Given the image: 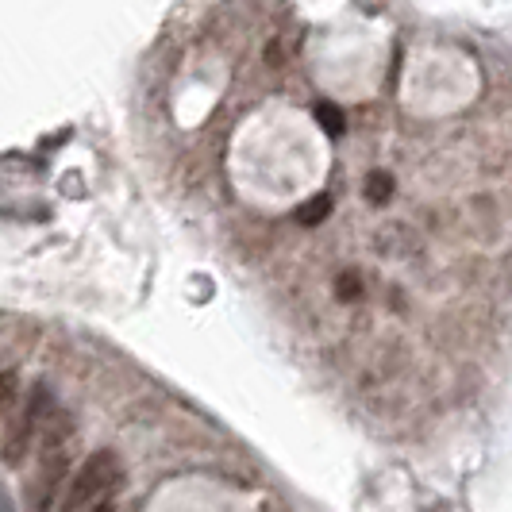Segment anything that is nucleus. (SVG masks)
<instances>
[{"label": "nucleus", "instance_id": "f257e3e1", "mask_svg": "<svg viewBox=\"0 0 512 512\" xmlns=\"http://www.w3.org/2000/svg\"><path fill=\"white\" fill-rule=\"evenodd\" d=\"M120 478H124V462L116 451L89 455L62 489L58 512H97L101 505H112V493L120 489Z\"/></svg>", "mask_w": 512, "mask_h": 512}, {"label": "nucleus", "instance_id": "f03ea898", "mask_svg": "<svg viewBox=\"0 0 512 512\" xmlns=\"http://www.w3.org/2000/svg\"><path fill=\"white\" fill-rule=\"evenodd\" d=\"M47 416H51V393H47L43 385H35V389L27 393L20 416L8 424V436H4V447H0L4 466H20V462L27 459V451H31V443L39 439Z\"/></svg>", "mask_w": 512, "mask_h": 512}, {"label": "nucleus", "instance_id": "7ed1b4c3", "mask_svg": "<svg viewBox=\"0 0 512 512\" xmlns=\"http://www.w3.org/2000/svg\"><path fill=\"white\" fill-rule=\"evenodd\" d=\"M328 212H332V197H328V193H320V197H312V201H305V205L297 208V224H305V228L324 224V220H328Z\"/></svg>", "mask_w": 512, "mask_h": 512}, {"label": "nucleus", "instance_id": "20e7f679", "mask_svg": "<svg viewBox=\"0 0 512 512\" xmlns=\"http://www.w3.org/2000/svg\"><path fill=\"white\" fill-rule=\"evenodd\" d=\"M16 401H20V374L0 366V416L16 409Z\"/></svg>", "mask_w": 512, "mask_h": 512}, {"label": "nucleus", "instance_id": "39448f33", "mask_svg": "<svg viewBox=\"0 0 512 512\" xmlns=\"http://www.w3.org/2000/svg\"><path fill=\"white\" fill-rule=\"evenodd\" d=\"M393 197V178L385 174V170H374L370 178H366V201L370 205H385Z\"/></svg>", "mask_w": 512, "mask_h": 512}, {"label": "nucleus", "instance_id": "423d86ee", "mask_svg": "<svg viewBox=\"0 0 512 512\" xmlns=\"http://www.w3.org/2000/svg\"><path fill=\"white\" fill-rule=\"evenodd\" d=\"M316 120H320V128L328 131V135H343V112L335 108V104H316Z\"/></svg>", "mask_w": 512, "mask_h": 512}, {"label": "nucleus", "instance_id": "0eeeda50", "mask_svg": "<svg viewBox=\"0 0 512 512\" xmlns=\"http://www.w3.org/2000/svg\"><path fill=\"white\" fill-rule=\"evenodd\" d=\"M359 293H362V282H359V274H355V270L339 274V282H335V297H339V301H355Z\"/></svg>", "mask_w": 512, "mask_h": 512}, {"label": "nucleus", "instance_id": "6e6552de", "mask_svg": "<svg viewBox=\"0 0 512 512\" xmlns=\"http://www.w3.org/2000/svg\"><path fill=\"white\" fill-rule=\"evenodd\" d=\"M97 512H116V509H112V505H101V509H97Z\"/></svg>", "mask_w": 512, "mask_h": 512}]
</instances>
